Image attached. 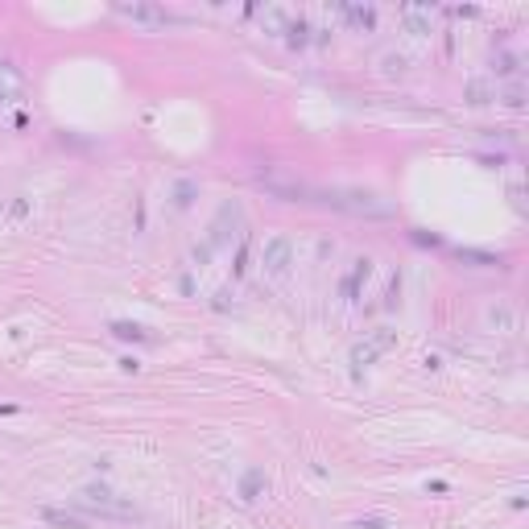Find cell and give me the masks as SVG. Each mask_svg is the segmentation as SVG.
Here are the masks:
<instances>
[{
  "label": "cell",
  "instance_id": "obj_1",
  "mask_svg": "<svg viewBox=\"0 0 529 529\" xmlns=\"http://www.w3.org/2000/svg\"><path fill=\"white\" fill-rule=\"evenodd\" d=\"M314 203H327L335 211H348V216H364V220H393V203L376 190H360V186H339V190H310Z\"/></svg>",
  "mask_w": 529,
  "mask_h": 529
},
{
  "label": "cell",
  "instance_id": "obj_2",
  "mask_svg": "<svg viewBox=\"0 0 529 529\" xmlns=\"http://www.w3.org/2000/svg\"><path fill=\"white\" fill-rule=\"evenodd\" d=\"M207 232H211V236H207V248H211V253H216V248H227L232 240L244 236V207H240L236 199L220 203V211H216V220H211Z\"/></svg>",
  "mask_w": 529,
  "mask_h": 529
},
{
  "label": "cell",
  "instance_id": "obj_3",
  "mask_svg": "<svg viewBox=\"0 0 529 529\" xmlns=\"http://www.w3.org/2000/svg\"><path fill=\"white\" fill-rule=\"evenodd\" d=\"M83 505H91L99 517H112V521H136V517H141L132 505H125L112 488H104V484H87L83 488Z\"/></svg>",
  "mask_w": 529,
  "mask_h": 529
},
{
  "label": "cell",
  "instance_id": "obj_4",
  "mask_svg": "<svg viewBox=\"0 0 529 529\" xmlns=\"http://www.w3.org/2000/svg\"><path fill=\"white\" fill-rule=\"evenodd\" d=\"M290 264H294V244H290V236H269L264 248H261V273L264 277H285Z\"/></svg>",
  "mask_w": 529,
  "mask_h": 529
},
{
  "label": "cell",
  "instance_id": "obj_5",
  "mask_svg": "<svg viewBox=\"0 0 529 529\" xmlns=\"http://www.w3.org/2000/svg\"><path fill=\"white\" fill-rule=\"evenodd\" d=\"M257 186H261L264 195L281 199V203H306L310 190H314V186L298 182V178H285V174H261V178H257Z\"/></svg>",
  "mask_w": 529,
  "mask_h": 529
},
{
  "label": "cell",
  "instance_id": "obj_6",
  "mask_svg": "<svg viewBox=\"0 0 529 529\" xmlns=\"http://www.w3.org/2000/svg\"><path fill=\"white\" fill-rule=\"evenodd\" d=\"M116 13L129 17V21H136V25H149V29H162V25L178 21L174 13L162 8V4H116Z\"/></svg>",
  "mask_w": 529,
  "mask_h": 529
},
{
  "label": "cell",
  "instance_id": "obj_7",
  "mask_svg": "<svg viewBox=\"0 0 529 529\" xmlns=\"http://www.w3.org/2000/svg\"><path fill=\"white\" fill-rule=\"evenodd\" d=\"M393 344H397L393 331H372L364 344H355V348H352V364H355V368H360V364H372L376 355H385Z\"/></svg>",
  "mask_w": 529,
  "mask_h": 529
},
{
  "label": "cell",
  "instance_id": "obj_8",
  "mask_svg": "<svg viewBox=\"0 0 529 529\" xmlns=\"http://www.w3.org/2000/svg\"><path fill=\"white\" fill-rule=\"evenodd\" d=\"M397 17H401V25H405L414 38H426V34L435 29V8H426V4H401Z\"/></svg>",
  "mask_w": 529,
  "mask_h": 529
},
{
  "label": "cell",
  "instance_id": "obj_9",
  "mask_svg": "<svg viewBox=\"0 0 529 529\" xmlns=\"http://www.w3.org/2000/svg\"><path fill=\"white\" fill-rule=\"evenodd\" d=\"M484 323L496 331V335H517V310H513V302H505V298L488 302Z\"/></svg>",
  "mask_w": 529,
  "mask_h": 529
},
{
  "label": "cell",
  "instance_id": "obj_10",
  "mask_svg": "<svg viewBox=\"0 0 529 529\" xmlns=\"http://www.w3.org/2000/svg\"><path fill=\"white\" fill-rule=\"evenodd\" d=\"M17 99H25V75L8 58H0V104H17Z\"/></svg>",
  "mask_w": 529,
  "mask_h": 529
},
{
  "label": "cell",
  "instance_id": "obj_11",
  "mask_svg": "<svg viewBox=\"0 0 529 529\" xmlns=\"http://www.w3.org/2000/svg\"><path fill=\"white\" fill-rule=\"evenodd\" d=\"M335 13L352 25L355 34H372V25H376V13H372V4H335Z\"/></svg>",
  "mask_w": 529,
  "mask_h": 529
},
{
  "label": "cell",
  "instance_id": "obj_12",
  "mask_svg": "<svg viewBox=\"0 0 529 529\" xmlns=\"http://www.w3.org/2000/svg\"><path fill=\"white\" fill-rule=\"evenodd\" d=\"M257 21H261V29L269 34V38H281V34L290 29V13H285V8H277V4L257 8Z\"/></svg>",
  "mask_w": 529,
  "mask_h": 529
},
{
  "label": "cell",
  "instance_id": "obj_13",
  "mask_svg": "<svg viewBox=\"0 0 529 529\" xmlns=\"http://www.w3.org/2000/svg\"><path fill=\"white\" fill-rule=\"evenodd\" d=\"M264 488H269L264 467H248V472H244V480H240V500H257Z\"/></svg>",
  "mask_w": 529,
  "mask_h": 529
},
{
  "label": "cell",
  "instance_id": "obj_14",
  "mask_svg": "<svg viewBox=\"0 0 529 529\" xmlns=\"http://www.w3.org/2000/svg\"><path fill=\"white\" fill-rule=\"evenodd\" d=\"M463 99H467L472 108H484V104H492V99H496V87H492L488 79H472V83H467V91H463Z\"/></svg>",
  "mask_w": 529,
  "mask_h": 529
},
{
  "label": "cell",
  "instance_id": "obj_15",
  "mask_svg": "<svg viewBox=\"0 0 529 529\" xmlns=\"http://www.w3.org/2000/svg\"><path fill=\"white\" fill-rule=\"evenodd\" d=\"M42 521H50L54 529H83V517H75V513H66V509H54V505L42 509Z\"/></svg>",
  "mask_w": 529,
  "mask_h": 529
},
{
  "label": "cell",
  "instance_id": "obj_16",
  "mask_svg": "<svg viewBox=\"0 0 529 529\" xmlns=\"http://www.w3.org/2000/svg\"><path fill=\"white\" fill-rule=\"evenodd\" d=\"M368 277H372V261H368V257H360V261H355V269H352V277L344 281V294H348V298H355L360 281H368Z\"/></svg>",
  "mask_w": 529,
  "mask_h": 529
},
{
  "label": "cell",
  "instance_id": "obj_17",
  "mask_svg": "<svg viewBox=\"0 0 529 529\" xmlns=\"http://www.w3.org/2000/svg\"><path fill=\"white\" fill-rule=\"evenodd\" d=\"M492 66H496V75H517L521 71V58L509 54V50H500V54H492Z\"/></svg>",
  "mask_w": 529,
  "mask_h": 529
},
{
  "label": "cell",
  "instance_id": "obj_18",
  "mask_svg": "<svg viewBox=\"0 0 529 529\" xmlns=\"http://www.w3.org/2000/svg\"><path fill=\"white\" fill-rule=\"evenodd\" d=\"M112 335H116V339H132V344L149 339V335H145V327H136V323H112Z\"/></svg>",
  "mask_w": 529,
  "mask_h": 529
},
{
  "label": "cell",
  "instance_id": "obj_19",
  "mask_svg": "<svg viewBox=\"0 0 529 529\" xmlns=\"http://www.w3.org/2000/svg\"><path fill=\"white\" fill-rule=\"evenodd\" d=\"M285 34H290V45H306L310 38V25H306V17H298V21H294V17H290V29H285Z\"/></svg>",
  "mask_w": 529,
  "mask_h": 529
},
{
  "label": "cell",
  "instance_id": "obj_20",
  "mask_svg": "<svg viewBox=\"0 0 529 529\" xmlns=\"http://www.w3.org/2000/svg\"><path fill=\"white\" fill-rule=\"evenodd\" d=\"M405 66H409L405 54H385V58H381V71H385V75H405Z\"/></svg>",
  "mask_w": 529,
  "mask_h": 529
},
{
  "label": "cell",
  "instance_id": "obj_21",
  "mask_svg": "<svg viewBox=\"0 0 529 529\" xmlns=\"http://www.w3.org/2000/svg\"><path fill=\"white\" fill-rule=\"evenodd\" d=\"M500 104H505V108H526V87H521V83L505 87V95H500Z\"/></svg>",
  "mask_w": 529,
  "mask_h": 529
},
{
  "label": "cell",
  "instance_id": "obj_22",
  "mask_svg": "<svg viewBox=\"0 0 529 529\" xmlns=\"http://www.w3.org/2000/svg\"><path fill=\"white\" fill-rule=\"evenodd\" d=\"M459 261H476V264H500V257H492V253H476V248H459Z\"/></svg>",
  "mask_w": 529,
  "mask_h": 529
},
{
  "label": "cell",
  "instance_id": "obj_23",
  "mask_svg": "<svg viewBox=\"0 0 529 529\" xmlns=\"http://www.w3.org/2000/svg\"><path fill=\"white\" fill-rule=\"evenodd\" d=\"M195 195H199V190H195V182H182V186H178V207H190V203H195Z\"/></svg>",
  "mask_w": 529,
  "mask_h": 529
},
{
  "label": "cell",
  "instance_id": "obj_24",
  "mask_svg": "<svg viewBox=\"0 0 529 529\" xmlns=\"http://www.w3.org/2000/svg\"><path fill=\"white\" fill-rule=\"evenodd\" d=\"M360 529H385V521H360Z\"/></svg>",
  "mask_w": 529,
  "mask_h": 529
},
{
  "label": "cell",
  "instance_id": "obj_25",
  "mask_svg": "<svg viewBox=\"0 0 529 529\" xmlns=\"http://www.w3.org/2000/svg\"><path fill=\"white\" fill-rule=\"evenodd\" d=\"M13 409H17V405H0V414H13Z\"/></svg>",
  "mask_w": 529,
  "mask_h": 529
},
{
  "label": "cell",
  "instance_id": "obj_26",
  "mask_svg": "<svg viewBox=\"0 0 529 529\" xmlns=\"http://www.w3.org/2000/svg\"><path fill=\"white\" fill-rule=\"evenodd\" d=\"M0 207H4V199H0Z\"/></svg>",
  "mask_w": 529,
  "mask_h": 529
}]
</instances>
